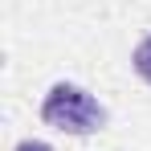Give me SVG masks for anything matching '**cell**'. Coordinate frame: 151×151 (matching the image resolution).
I'll return each instance as SVG.
<instances>
[{"label":"cell","instance_id":"cell-2","mask_svg":"<svg viewBox=\"0 0 151 151\" xmlns=\"http://www.w3.org/2000/svg\"><path fill=\"white\" fill-rule=\"evenodd\" d=\"M131 70H135V74L151 86V33L139 41V45H135V49H131Z\"/></svg>","mask_w":151,"mask_h":151},{"label":"cell","instance_id":"cell-1","mask_svg":"<svg viewBox=\"0 0 151 151\" xmlns=\"http://www.w3.org/2000/svg\"><path fill=\"white\" fill-rule=\"evenodd\" d=\"M41 123L61 135H98L110 123V110L78 82H53L41 98Z\"/></svg>","mask_w":151,"mask_h":151},{"label":"cell","instance_id":"cell-3","mask_svg":"<svg viewBox=\"0 0 151 151\" xmlns=\"http://www.w3.org/2000/svg\"><path fill=\"white\" fill-rule=\"evenodd\" d=\"M12 151H57L53 143H45V139H21Z\"/></svg>","mask_w":151,"mask_h":151}]
</instances>
